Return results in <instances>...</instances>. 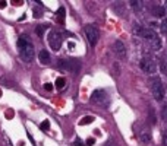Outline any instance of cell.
<instances>
[{"label": "cell", "instance_id": "cell-25", "mask_svg": "<svg viewBox=\"0 0 167 146\" xmlns=\"http://www.w3.org/2000/svg\"><path fill=\"white\" fill-rule=\"evenodd\" d=\"M44 89H45V91H52V89H53V85H52V83H45V85H44Z\"/></svg>", "mask_w": 167, "mask_h": 146}, {"label": "cell", "instance_id": "cell-21", "mask_svg": "<svg viewBox=\"0 0 167 146\" xmlns=\"http://www.w3.org/2000/svg\"><path fill=\"white\" fill-rule=\"evenodd\" d=\"M40 127H41V130H49L50 129V123H49V121H43Z\"/></svg>", "mask_w": 167, "mask_h": 146}, {"label": "cell", "instance_id": "cell-10", "mask_svg": "<svg viewBox=\"0 0 167 146\" xmlns=\"http://www.w3.org/2000/svg\"><path fill=\"white\" fill-rule=\"evenodd\" d=\"M38 60H40V63H41V64H44V66L50 64V63H52L50 53L47 51V50H41V51L38 53Z\"/></svg>", "mask_w": 167, "mask_h": 146}, {"label": "cell", "instance_id": "cell-3", "mask_svg": "<svg viewBox=\"0 0 167 146\" xmlns=\"http://www.w3.org/2000/svg\"><path fill=\"white\" fill-rule=\"evenodd\" d=\"M148 83H150V88H151L154 100L158 101V102L164 101L166 89H164V85H163V81L160 79V76H151L150 81H148Z\"/></svg>", "mask_w": 167, "mask_h": 146}, {"label": "cell", "instance_id": "cell-13", "mask_svg": "<svg viewBox=\"0 0 167 146\" xmlns=\"http://www.w3.org/2000/svg\"><path fill=\"white\" fill-rule=\"evenodd\" d=\"M148 123H150L151 126L157 124V117H155V111H154L153 108H150V111H148Z\"/></svg>", "mask_w": 167, "mask_h": 146}, {"label": "cell", "instance_id": "cell-30", "mask_svg": "<svg viewBox=\"0 0 167 146\" xmlns=\"http://www.w3.org/2000/svg\"><path fill=\"white\" fill-rule=\"evenodd\" d=\"M166 12H167V2H166Z\"/></svg>", "mask_w": 167, "mask_h": 146}, {"label": "cell", "instance_id": "cell-15", "mask_svg": "<svg viewBox=\"0 0 167 146\" xmlns=\"http://www.w3.org/2000/svg\"><path fill=\"white\" fill-rule=\"evenodd\" d=\"M92 121H94V117H92V115H85L84 118H81L79 124H81V126H85V124H89V123H92Z\"/></svg>", "mask_w": 167, "mask_h": 146}, {"label": "cell", "instance_id": "cell-19", "mask_svg": "<svg viewBox=\"0 0 167 146\" xmlns=\"http://www.w3.org/2000/svg\"><path fill=\"white\" fill-rule=\"evenodd\" d=\"M65 8L62 6V8H59V10H57V16H59V20L60 22H63V18H65Z\"/></svg>", "mask_w": 167, "mask_h": 146}, {"label": "cell", "instance_id": "cell-26", "mask_svg": "<svg viewBox=\"0 0 167 146\" xmlns=\"http://www.w3.org/2000/svg\"><path fill=\"white\" fill-rule=\"evenodd\" d=\"M74 145H75V146H84V143H82V142H81V139H76V140H75V143H74Z\"/></svg>", "mask_w": 167, "mask_h": 146}, {"label": "cell", "instance_id": "cell-6", "mask_svg": "<svg viewBox=\"0 0 167 146\" xmlns=\"http://www.w3.org/2000/svg\"><path fill=\"white\" fill-rule=\"evenodd\" d=\"M84 31H85V37H87L89 45L95 47V45H97V42H98V40H100V29L95 25H87L84 28Z\"/></svg>", "mask_w": 167, "mask_h": 146}, {"label": "cell", "instance_id": "cell-22", "mask_svg": "<svg viewBox=\"0 0 167 146\" xmlns=\"http://www.w3.org/2000/svg\"><path fill=\"white\" fill-rule=\"evenodd\" d=\"M94 143H95V139H94V137H88V139L85 140V145H87V146H92Z\"/></svg>", "mask_w": 167, "mask_h": 146}, {"label": "cell", "instance_id": "cell-16", "mask_svg": "<svg viewBox=\"0 0 167 146\" xmlns=\"http://www.w3.org/2000/svg\"><path fill=\"white\" fill-rule=\"evenodd\" d=\"M131 6H132V9H133L135 12H139V10L142 9V2H139V0H136V2H135V0H132Z\"/></svg>", "mask_w": 167, "mask_h": 146}, {"label": "cell", "instance_id": "cell-24", "mask_svg": "<svg viewBox=\"0 0 167 146\" xmlns=\"http://www.w3.org/2000/svg\"><path fill=\"white\" fill-rule=\"evenodd\" d=\"M163 146H167V130L163 134Z\"/></svg>", "mask_w": 167, "mask_h": 146}, {"label": "cell", "instance_id": "cell-11", "mask_svg": "<svg viewBox=\"0 0 167 146\" xmlns=\"http://www.w3.org/2000/svg\"><path fill=\"white\" fill-rule=\"evenodd\" d=\"M151 12H153V15H154L155 18H164V15H166V8H164V6H160V5H154V6L151 8Z\"/></svg>", "mask_w": 167, "mask_h": 146}, {"label": "cell", "instance_id": "cell-14", "mask_svg": "<svg viewBox=\"0 0 167 146\" xmlns=\"http://www.w3.org/2000/svg\"><path fill=\"white\" fill-rule=\"evenodd\" d=\"M49 28L47 25H38L37 28H35V32H37V35L40 37V38H43L44 37V34H45V29Z\"/></svg>", "mask_w": 167, "mask_h": 146}, {"label": "cell", "instance_id": "cell-17", "mask_svg": "<svg viewBox=\"0 0 167 146\" xmlns=\"http://www.w3.org/2000/svg\"><path fill=\"white\" fill-rule=\"evenodd\" d=\"M66 86V79L65 78H57L56 79V88L57 89H63Z\"/></svg>", "mask_w": 167, "mask_h": 146}, {"label": "cell", "instance_id": "cell-28", "mask_svg": "<svg viewBox=\"0 0 167 146\" xmlns=\"http://www.w3.org/2000/svg\"><path fill=\"white\" fill-rule=\"evenodd\" d=\"M104 146H116V145H114V143H113V142H107V143H106V145H104Z\"/></svg>", "mask_w": 167, "mask_h": 146}, {"label": "cell", "instance_id": "cell-18", "mask_svg": "<svg viewBox=\"0 0 167 146\" xmlns=\"http://www.w3.org/2000/svg\"><path fill=\"white\" fill-rule=\"evenodd\" d=\"M160 29H161L163 32L167 34V18H164V19L160 22Z\"/></svg>", "mask_w": 167, "mask_h": 146}, {"label": "cell", "instance_id": "cell-7", "mask_svg": "<svg viewBox=\"0 0 167 146\" xmlns=\"http://www.w3.org/2000/svg\"><path fill=\"white\" fill-rule=\"evenodd\" d=\"M91 102L92 104H97L101 107H107L109 104V95L104 89H95L91 95Z\"/></svg>", "mask_w": 167, "mask_h": 146}, {"label": "cell", "instance_id": "cell-23", "mask_svg": "<svg viewBox=\"0 0 167 146\" xmlns=\"http://www.w3.org/2000/svg\"><path fill=\"white\" fill-rule=\"evenodd\" d=\"M41 15H43V10H40L38 8H34V16H35V18H40Z\"/></svg>", "mask_w": 167, "mask_h": 146}, {"label": "cell", "instance_id": "cell-9", "mask_svg": "<svg viewBox=\"0 0 167 146\" xmlns=\"http://www.w3.org/2000/svg\"><path fill=\"white\" fill-rule=\"evenodd\" d=\"M113 50H114V53H116V56L119 59H125L126 57V47H125V44L122 41H116L113 44Z\"/></svg>", "mask_w": 167, "mask_h": 146}, {"label": "cell", "instance_id": "cell-5", "mask_svg": "<svg viewBox=\"0 0 167 146\" xmlns=\"http://www.w3.org/2000/svg\"><path fill=\"white\" fill-rule=\"evenodd\" d=\"M139 67L144 73H147V75H154L157 72V61L150 56H144L139 61Z\"/></svg>", "mask_w": 167, "mask_h": 146}, {"label": "cell", "instance_id": "cell-2", "mask_svg": "<svg viewBox=\"0 0 167 146\" xmlns=\"http://www.w3.org/2000/svg\"><path fill=\"white\" fill-rule=\"evenodd\" d=\"M18 51H19V57L27 61V63H31L35 57V50H34V44L32 41L30 40L28 35H21L18 38Z\"/></svg>", "mask_w": 167, "mask_h": 146}, {"label": "cell", "instance_id": "cell-12", "mask_svg": "<svg viewBox=\"0 0 167 146\" xmlns=\"http://www.w3.org/2000/svg\"><path fill=\"white\" fill-rule=\"evenodd\" d=\"M139 139H141V142L142 143H150L151 142V139H153V136H151V132L150 130H147V129H144L141 133H139Z\"/></svg>", "mask_w": 167, "mask_h": 146}, {"label": "cell", "instance_id": "cell-20", "mask_svg": "<svg viewBox=\"0 0 167 146\" xmlns=\"http://www.w3.org/2000/svg\"><path fill=\"white\" fill-rule=\"evenodd\" d=\"M161 118L164 121H167V104L163 105V108H161Z\"/></svg>", "mask_w": 167, "mask_h": 146}, {"label": "cell", "instance_id": "cell-4", "mask_svg": "<svg viewBox=\"0 0 167 146\" xmlns=\"http://www.w3.org/2000/svg\"><path fill=\"white\" fill-rule=\"evenodd\" d=\"M57 67L63 72H70V73H78L81 70V61L76 59H59L57 60Z\"/></svg>", "mask_w": 167, "mask_h": 146}, {"label": "cell", "instance_id": "cell-8", "mask_svg": "<svg viewBox=\"0 0 167 146\" xmlns=\"http://www.w3.org/2000/svg\"><path fill=\"white\" fill-rule=\"evenodd\" d=\"M62 42H63L62 35L57 31H50V34H49V45H50L52 50H54V51L60 50Z\"/></svg>", "mask_w": 167, "mask_h": 146}, {"label": "cell", "instance_id": "cell-29", "mask_svg": "<svg viewBox=\"0 0 167 146\" xmlns=\"http://www.w3.org/2000/svg\"><path fill=\"white\" fill-rule=\"evenodd\" d=\"M0 98H2V89H0Z\"/></svg>", "mask_w": 167, "mask_h": 146}, {"label": "cell", "instance_id": "cell-27", "mask_svg": "<svg viewBox=\"0 0 167 146\" xmlns=\"http://www.w3.org/2000/svg\"><path fill=\"white\" fill-rule=\"evenodd\" d=\"M6 2H0V9H3V8H6Z\"/></svg>", "mask_w": 167, "mask_h": 146}, {"label": "cell", "instance_id": "cell-1", "mask_svg": "<svg viewBox=\"0 0 167 146\" xmlns=\"http://www.w3.org/2000/svg\"><path fill=\"white\" fill-rule=\"evenodd\" d=\"M133 32L141 37V38H144L150 47L153 48V50H160V48L163 47V42H161V38L157 35V32L151 28H144V27H141L139 23H135L133 25Z\"/></svg>", "mask_w": 167, "mask_h": 146}]
</instances>
